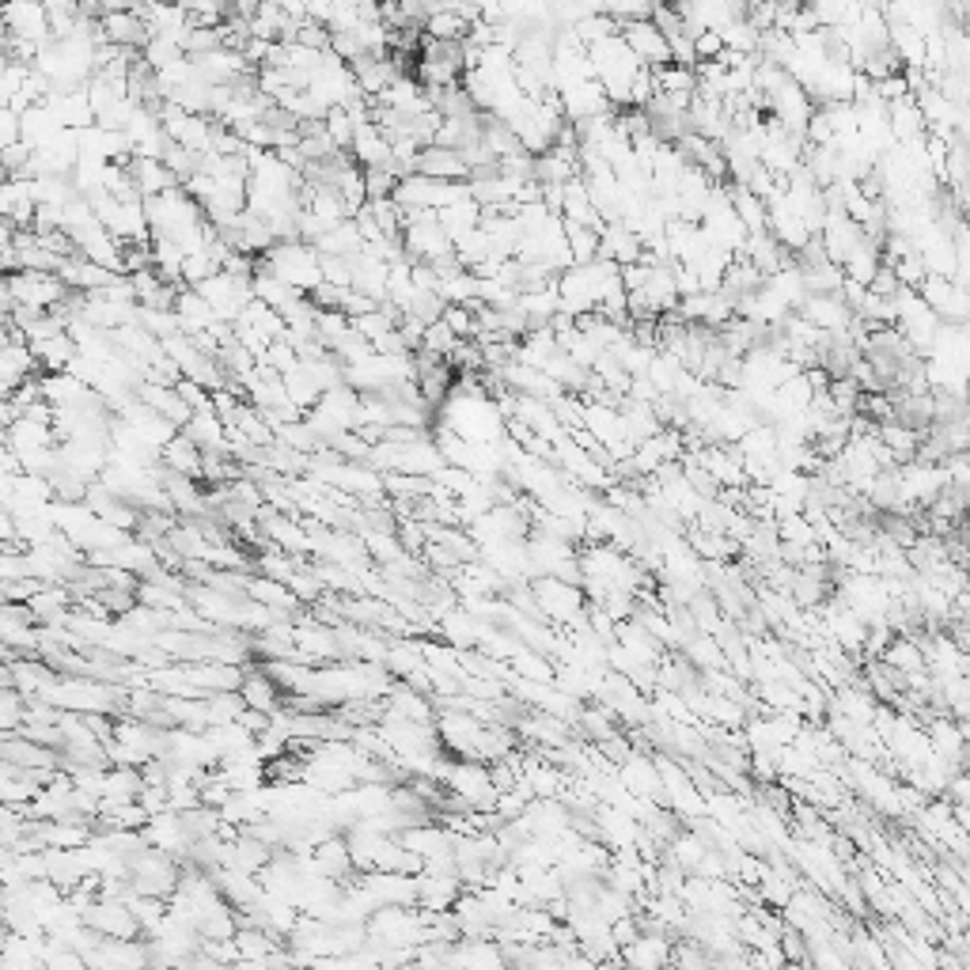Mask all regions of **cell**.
<instances>
[{"mask_svg": "<svg viewBox=\"0 0 970 970\" xmlns=\"http://www.w3.org/2000/svg\"><path fill=\"white\" fill-rule=\"evenodd\" d=\"M269 266V273L277 281H284L289 289H296L299 296H311L322 284V258L311 243L296 240V243H277L273 251L261 258Z\"/></svg>", "mask_w": 970, "mask_h": 970, "instance_id": "6da1fadb", "label": "cell"}, {"mask_svg": "<svg viewBox=\"0 0 970 970\" xmlns=\"http://www.w3.org/2000/svg\"><path fill=\"white\" fill-rule=\"evenodd\" d=\"M129 880H133V891L137 895H149V898H175V891H179L182 883V872H179V860L167 857V853L159 850H144L141 857L129 865Z\"/></svg>", "mask_w": 970, "mask_h": 970, "instance_id": "7a4b0ae2", "label": "cell"}, {"mask_svg": "<svg viewBox=\"0 0 970 970\" xmlns=\"http://www.w3.org/2000/svg\"><path fill=\"white\" fill-rule=\"evenodd\" d=\"M4 289L15 296V304L38 307V311H53V307L65 304V296L73 292L58 273H35V269L4 273Z\"/></svg>", "mask_w": 970, "mask_h": 970, "instance_id": "3957f363", "label": "cell"}, {"mask_svg": "<svg viewBox=\"0 0 970 970\" xmlns=\"http://www.w3.org/2000/svg\"><path fill=\"white\" fill-rule=\"evenodd\" d=\"M84 926L91 933L106 936V941H144V929L137 921V914L129 910V903H118V898H95L84 910Z\"/></svg>", "mask_w": 970, "mask_h": 970, "instance_id": "277c9868", "label": "cell"}, {"mask_svg": "<svg viewBox=\"0 0 970 970\" xmlns=\"http://www.w3.org/2000/svg\"><path fill=\"white\" fill-rule=\"evenodd\" d=\"M535 599H538V611H543V622L553 618V622H569V626H576L580 622V614H588V603H584L580 588L576 584H565V580H553V576H543V580H535Z\"/></svg>", "mask_w": 970, "mask_h": 970, "instance_id": "5b68a950", "label": "cell"}, {"mask_svg": "<svg viewBox=\"0 0 970 970\" xmlns=\"http://www.w3.org/2000/svg\"><path fill=\"white\" fill-rule=\"evenodd\" d=\"M0 27H4L8 35L27 38V42H35V46H42L53 38L46 4H27V0H15V4L0 8Z\"/></svg>", "mask_w": 970, "mask_h": 970, "instance_id": "8992f818", "label": "cell"}, {"mask_svg": "<svg viewBox=\"0 0 970 970\" xmlns=\"http://www.w3.org/2000/svg\"><path fill=\"white\" fill-rule=\"evenodd\" d=\"M622 42L634 50V58L641 61L644 68L672 65V42H667V35L656 27V23H629V27H622Z\"/></svg>", "mask_w": 970, "mask_h": 970, "instance_id": "52a82bcc", "label": "cell"}, {"mask_svg": "<svg viewBox=\"0 0 970 970\" xmlns=\"http://www.w3.org/2000/svg\"><path fill=\"white\" fill-rule=\"evenodd\" d=\"M240 698H243L246 710L266 713V717H277V713L284 710V690H281V682H277L273 675H269L261 664H254V667H246V672H243Z\"/></svg>", "mask_w": 970, "mask_h": 970, "instance_id": "ba28073f", "label": "cell"}, {"mask_svg": "<svg viewBox=\"0 0 970 970\" xmlns=\"http://www.w3.org/2000/svg\"><path fill=\"white\" fill-rule=\"evenodd\" d=\"M0 754H4V766L35 769V774H61V754L42 743H30L27 736H4Z\"/></svg>", "mask_w": 970, "mask_h": 970, "instance_id": "9c48e42d", "label": "cell"}, {"mask_svg": "<svg viewBox=\"0 0 970 970\" xmlns=\"http://www.w3.org/2000/svg\"><path fill=\"white\" fill-rule=\"evenodd\" d=\"M807 322H815L827 334H842V330L853 327V307L842 292H822V296H807V304L800 307Z\"/></svg>", "mask_w": 970, "mask_h": 970, "instance_id": "30bf717a", "label": "cell"}, {"mask_svg": "<svg viewBox=\"0 0 970 970\" xmlns=\"http://www.w3.org/2000/svg\"><path fill=\"white\" fill-rule=\"evenodd\" d=\"M418 175L436 182H467L471 179V167L459 156V149H441V144H429L418 156Z\"/></svg>", "mask_w": 970, "mask_h": 970, "instance_id": "8fae6325", "label": "cell"}, {"mask_svg": "<svg viewBox=\"0 0 970 970\" xmlns=\"http://www.w3.org/2000/svg\"><path fill=\"white\" fill-rule=\"evenodd\" d=\"M38 357L30 345H4V353H0V380H4V398H12L15 391L23 387L27 380H35L38 372Z\"/></svg>", "mask_w": 970, "mask_h": 970, "instance_id": "7c38bea8", "label": "cell"}, {"mask_svg": "<svg viewBox=\"0 0 970 970\" xmlns=\"http://www.w3.org/2000/svg\"><path fill=\"white\" fill-rule=\"evenodd\" d=\"M159 463L167 467V471L175 474H187V478L202 482V467H205V451L197 448L194 441H190L187 433H179L171 444H167L164 451H159Z\"/></svg>", "mask_w": 970, "mask_h": 970, "instance_id": "4fadbf2b", "label": "cell"}, {"mask_svg": "<svg viewBox=\"0 0 970 970\" xmlns=\"http://www.w3.org/2000/svg\"><path fill=\"white\" fill-rule=\"evenodd\" d=\"M129 175H133V182H137V190H141L144 202H149V197H159V194H171V190L182 187V182L164 167V159H133Z\"/></svg>", "mask_w": 970, "mask_h": 970, "instance_id": "5bb4252c", "label": "cell"}, {"mask_svg": "<svg viewBox=\"0 0 970 970\" xmlns=\"http://www.w3.org/2000/svg\"><path fill=\"white\" fill-rule=\"evenodd\" d=\"M315 251L322 254V258H357L360 251H365V235H360L357 220H345V225L330 228L322 240L311 243Z\"/></svg>", "mask_w": 970, "mask_h": 970, "instance_id": "9a60e30c", "label": "cell"}, {"mask_svg": "<svg viewBox=\"0 0 970 970\" xmlns=\"http://www.w3.org/2000/svg\"><path fill=\"white\" fill-rule=\"evenodd\" d=\"M565 240H569V251H573V266H591V261H599V243H603V232H596V228L569 225L565 220Z\"/></svg>", "mask_w": 970, "mask_h": 970, "instance_id": "2e32d148", "label": "cell"}, {"mask_svg": "<svg viewBox=\"0 0 970 970\" xmlns=\"http://www.w3.org/2000/svg\"><path fill=\"white\" fill-rule=\"evenodd\" d=\"M327 133L330 141L337 144V152H353V141H357V126H353L349 111L345 106H334V111L327 114Z\"/></svg>", "mask_w": 970, "mask_h": 970, "instance_id": "e0dca14e", "label": "cell"}, {"mask_svg": "<svg viewBox=\"0 0 970 970\" xmlns=\"http://www.w3.org/2000/svg\"><path fill=\"white\" fill-rule=\"evenodd\" d=\"M456 349H459V337L451 334V327L444 319L425 330V353H433V357H441V360H451Z\"/></svg>", "mask_w": 970, "mask_h": 970, "instance_id": "ac0fdd59", "label": "cell"}, {"mask_svg": "<svg viewBox=\"0 0 970 970\" xmlns=\"http://www.w3.org/2000/svg\"><path fill=\"white\" fill-rule=\"evenodd\" d=\"M0 129H4V133H0V144H4V149H12V144H20L23 141V114H15V111H0Z\"/></svg>", "mask_w": 970, "mask_h": 970, "instance_id": "d6986e66", "label": "cell"}, {"mask_svg": "<svg viewBox=\"0 0 970 970\" xmlns=\"http://www.w3.org/2000/svg\"><path fill=\"white\" fill-rule=\"evenodd\" d=\"M403 970H429V967H425V963H421V959H413V963H406Z\"/></svg>", "mask_w": 970, "mask_h": 970, "instance_id": "ffe728a7", "label": "cell"}]
</instances>
